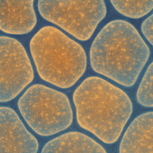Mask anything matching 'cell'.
<instances>
[{
    "instance_id": "1",
    "label": "cell",
    "mask_w": 153,
    "mask_h": 153,
    "mask_svg": "<svg viewBox=\"0 0 153 153\" xmlns=\"http://www.w3.org/2000/svg\"><path fill=\"white\" fill-rule=\"evenodd\" d=\"M150 56L147 44L132 25L122 19L110 22L91 46L92 70L126 87H132Z\"/></svg>"
},
{
    "instance_id": "2",
    "label": "cell",
    "mask_w": 153,
    "mask_h": 153,
    "mask_svg": "<svg viewBox=\"0 0 153 153\" xmlns=\"http://www.w3.org/2000/svg\"><path fill=\"white\" fill-rule=\"evenodd\" d=\"M73 99L79 125L106 144L117 142L132 113L128 94L99 76L84 80Z\"/></svg>"
},
{
    "instance_id": "3",
    "label": "cell",
    "mask_w": 153,
    "mask_h": 153,
    "mask_svg": "<svg viewBox=\"0 0 153 153\" xmlns=\"http://www.w3.org/2000/svg\"><path fill=\"white\" fill-rule=\"evenodd\" d=\"M30 49L40 78L59 88L74 85L85 71L83 48L55 27L41 28L32 38Z\"/></svg>"
},
{
    "instance_id": "4",
    "label": "cell",
    "mask_w": 153,
    "mask_h": 153,
    "mask_svg": "<svg viewBox=\"0 0 153 153\" xmlns=\"http://www.w3.org/2000/svg\"><path fill=\"white\" fill-rule=\"evenodd\" d=\"M18 107L27 124L42 136L61 132L69 128L73 121L68 97L40 84L27 89L19 100Z\"/></svg>"
},
{
    "instance_id": "5",
    "label": "cell",
    "mask_w": 153,
    "mask_h": 153,
    "mask_svg": "<svg viewBox=\"0 0 153 153\" xmlns=\"http://www.w3.org/2000/svg\"><path fill=\"white\" fill-rule=\"evenodd\" d=\"M38 9L44 19L81 41L91 38L107 13L103 0H40Z\"/></svg>"
},
{
    "instance_id": "6",
    "label": "cell",
    "mask_w": 153,
    "mask_h": 153,
    "mask_svg": "<svg viewBox=\"0 0 153 153\" xmlns=\"http://www.w3.org/2000/svg\"><path fill=\"white\" fill-rule=\"evenodd\" d=\"M0 101L6 103L16 98L31 83L34 71L26 50L16 39L0 37Z\"/></svg>"
},
{
    "instance_id": "7",
    "label": "cell",
    "mask_w": 153,
    "mask_h": 153,
    "mask_svg": "<svg viewBox=\"0 0 153 153\" xmlns=\"http://www.w3.org/2000/svg\"><path fill=\"white\" fill-rule=\"evenodd\" d=\"M38 141L18 115L8 107L0 108V153H37Z\"/></svg>"
},
{
    "instance_id": "8",
    "label": "cell",
    "mask_w": 153,
    "mask_h": 153,
    "mask_svg": "<svg viewBox=\"0 0 153 153\" xmlns=\"http://www.w3.org/2000/svg\"><path fill=\"white\" fill-rule=\"evenodd\" d=\"M0 7V29L4 33L26 34L36 26L33 0H1Z\"/></svg>"
},
{
    "instance_id": "9",
    "label": "cell",
    "mask_w": 153,
    "mask_h": 153,
    "mask_svg": "<svg viewBox=\"0 0 153 153\" xmlns=\"http://www.w3.org/2000/svg\"><path fill=\"white\" fill-rule=\"evenodd\" d=\"M120 153H153V112L149 111L136 117L122 138Z\"/></svg>"
},
{
    "instance_id": "10",
    "label": "cell",
    "mask_w": 153,
    "mask_h": 153,
    "mask_svg": "<svg viewBox=\"0 0 153 153\" xmlns=\"http://www.w3.org/2000/svg\"><path fill=\"white\" fill-rule=\"evenodd\" d=\"M42 153H107L94 139L82 133L73 131L58 136L47 143Z\"/></svg>"
},
{
    "instance_id": "11",
    "label": "cell",
    "mask_w": 153,
    "mask_h": 153,
    "mask_svg": "<svg viewBox=\"0 0 153 153\" xmlns=\"http://www.w3.org/2000/svg\"><path fill=\"white\" fill-rule=\"evenodd\" d=\"M117 12L128 18L138 19L149 13L153 8V0L111 1Z\"/></svg>"
},
{
    "instance_id": "12",
    "label": "cell",
    "mask_w": 153,
    "mask_h": 153,
    "mask_svg": "<svg viewBox=\"0 0 153 153\" xmlns=\"http://www.w3.org/2000/svg\"><path fill=\"white\" fill-rule=\"evenodd\" d=\"M153 63L152 62L143 76L138 88L136 99L138 103L145 107L153 106Z\"/></svg>"
},
{
    "instance_id": "13",
    "label": "cell",
    "mask_w": 153,
    "mask_h": 153,
    "mask_svg": "<svg viewBox=\"0 0 153 153\" xmlns=\"http://www.w3.org/2000/svg\"><path fill=\"white\" fill-rule=\"evenodd\" d=\"M153 16L151 14L143 22L141 25V31L151 45L153 44Z\"/></svg>"
}]
</instances>
